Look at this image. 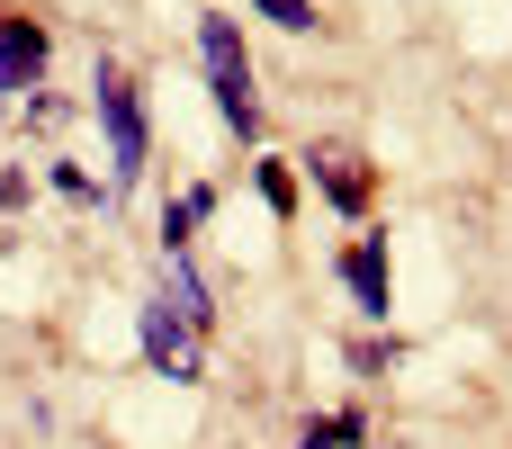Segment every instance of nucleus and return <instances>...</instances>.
<instances>
[{"mask_svg":"<svg viewBox=\"0 0 512 449\" xmlns=\"http://www.w3.org/2000/svg\"><path fill=\"white\" fill-rule=\"evenodd\" d=\"M135 333H144V360H153L162 378H207V333H198V324H180V306H171V297H153Z\"/></svg>","mask_w":512,"mask_h":449,"instance_id":"7ed1b4c3","label":"nucleus"},{"mask_svg":"<svg viewBox=\"0 0 512 449\" xmlns=\"http://www.w3.org/2000/svg\"><path fill=\"white\" fill-rule=\"evenodd\" d=\"M252 180H261V198H270V216H297V171H288V162H261Z\"/></svg>","mask_w":512,"mask_h":449,"instance_id":"1a4fd4ad","label":"nucleus"},{"mask_svg":"<svg viewBox=\"0 0 512 449\" xmlns=\"http://www.w3.org/2000/svg\"><path fill=\"white\" fill-rule=\"evenodd\" d=\"M198 54H207V90H216V117L243 135V144H261V90H252V54H243V27L234 18H198Z\"/></svg>","mask_w":512,"mask_h":449,"instance_id":"f257e3e1","label":"nucleus"},{"mask_svg":"<svg viewBox=\"0 0 512 449\" xmlns=\"http://www.w3.org/2000/svg\"><path fill=\"white\" fill-rule=\"evenodd\" d=\"M306 171H315V189H324L342 216H369V171H360V153H351V144H315V153H306Z\"/></svg>","mask_w":512,"mask_h":449,"instance_id":"39448f33","label":"nucleus"},{"mask_svg":"<svg viewBox=\"0 0 512 449\" xmlns=\"http://www.w3.org/2000/svg\"><path fill=\"white\" fill-rule=\"evenodd\" d=\"M54 189H63V198H81V207H99V180H90L81 162H54Z\"/></svg>","mask_w":512,"mask_h":449,"instance_id":"9d476101","label":"nucleus"},{"mask_svg":"<svg viewBox=\"0 0 512 449\" xmlns=\"http://www.w3.org/2000/svg\"><path fill=\"white\" fill-rule=\"evenodd\" d=\"M261 18H279V27H315V0H252Z\"/></svg>","mask_w":512,"mask_h":449,"instance_id":"9b49d317","label":"nucleus"},{"mask_svg":"<svg viewBox=\"0 0 512 449\" xmlns=\"http://www.w3.org/2000/svg\"><path fill=\"white\" fill-rule=\"evenodd\" d=\"M351 441H369V414H324V423H306L297 449H351Z\"/></svg>","mask_w":512,"mask_h":449,"instance_id":"6e6552de","label":"nucleus"},{"mask_svg":"<svg viewBox=\"0 0 512 449\" xmlns=\"http://www.w3.org/2000/svg\"><path fill=\"white\" fill-rule=\"evenodd\" d=\"M216 207V189H189V198H171L162 207V261H180L189 252V234H198V216Z\"/></svg>","mask_w":512,"mask_h":449,"instance_id":"0eeeda50","label":"nucleus"},{"mask_svg":"<svg viewBox=\"0 0 512 449\" xmlns=\"http://www.w3.org/2000/svg\"><path fill=\"white\" fill-rule=\"evenodd\" d=\"M99 126H108V162H117V180H135L144 162H153V126H144V99H135V81L117 72V63H99Z\"/></svg>","mask_w":512,"mask_h":449,"instance_id":"f03ea898","label":"nucleus"},{"mask_svg":"<svg viewBox=\"0 0 512 449\" xmlns=\"http://www.w3.org/2000/svg\"><path fill=\"white\" fill-rule=\"evenodd\" d=\"M45 54H54L45 18H9V9H0V99H27V90L45 81Z\"/></svg>","mask_w":512,"mask_h":449,"instance_id":"20e7f679","label":"nucleus"},{"mask_svg":"<svg viewBox=\"0 0 512 449\" xmlns=\"http://www.w3.org/2000/svg\"><path fill=\"white\" fill-rule=\"evenodd\" d=\"M342 288H351V306H360L369 324H387V234H360V243L342 252Z\"/></svg>","mask_w":512,"mask_h":449,"instance_id":"423d86ee","label":"nucleus"}]
</instances>
